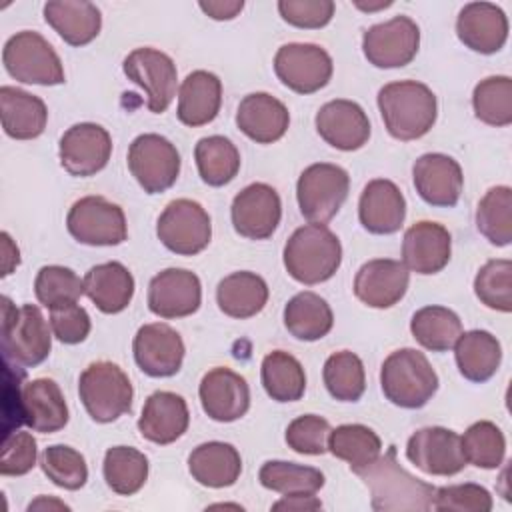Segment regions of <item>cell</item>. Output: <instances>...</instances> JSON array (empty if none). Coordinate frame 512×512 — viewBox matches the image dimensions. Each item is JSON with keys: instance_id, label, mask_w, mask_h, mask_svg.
I'll list each match as a JSON object with an SVG mask.
<instances>
[{"instance_id": "obj_54", "label": "cell", "mask_w": 512, "mask_h": 512, "mask_svg": "<svg viewBox=\"0 0 512 512\" xmlns=\"http://www.w3.org/2000/svg\"><path fill=\"white\" fill-rule=\"evenodd\" d=\"M334 2L332 0H280L278 12L284 22L296 28H322L334 16Z\"/></svg>"}, {"instance_id": "obj_26", "label": "cell", "mask_w": 512, "mask_h": 512, "mask_svg": "<svg viewBox=\"0 0 512 512\" xmlns=\"http://www.w3.org/2000/svg\"><path fill=\"white\" fill-rule=\"evenodd\" d=\"M20 420L40 434H52L68 424V406L60 386L50 378H36L20 390Z\"/></svg>"}, {"instance_id": "obj_8", "label": "cell", "mask_w": 512, "mask_h": 512, "mask_svg": "<svg viewBox=\"0 0 512 512\" xmlns=\"http://www.w3.org/2000/svg\"><path fill=\"white\" fill-rule=\"evenodd\" d=\"M348 172L330 162H316L304 168L296 182V198L302 216L314 224L330 222L348 198Z\"/></svg>"}, {"instance_id": "obj_16", "label": "cell", "mask_w": 512, "mask_h": 512, "mask_svg": "<svg viewBox=\"0 0 512 512\" xmlns=\"http://www.w3.org/2000/svg\"><path fill=\"white\" fill-rule=\"evenodd\" d=\"M112 154V138L106 128L94 122H80L70 126L60 138V164L78 178L94 176L106 168Z\"/></svg>"}, {"instance_id": "obj_47", "label": "cell", "mask_w": 512, "mask_h": 512, "mask_svg": "<svg viewBox=\"0 0 512 512\" xmlns=\"http://www.w3.org/2000/svg\"><path fill=\"white\" fill-rule=\"evenodd\" d=\"M472 106L478 120L490 126L512 124V80L508 76H488L474 86Z\"/></svg>"}, {"instance_id": "obj_41", "label": "cell", "mask_w": 512, "mask_h": 512, "mask_svg": "<svg viewBox=\"0 0 512 512\" xmlns=\"http://www.w3.org/2000/svg\"><path fill=\"white\" fill-rule=\"evenodd\" d=\"M194 158L202 182L208 186H224L232 182L240 170V152L226 136H206L194 146Z\"/></svg>"}, {"instance_id": "obj_40", "label": "cell", "mask_w": 512, "mask_h": 512, "mask_svg": "<svg viewBox=\"0 0 512 512\" xmlns=\"http://www.w3.org/2000/svg\"><path fill=\"white\" fill-rule=\"evenodd\" d=\"M328 450L350 464V470L358 474L368 468L382 452L380 436L364 424H342L330 430Z\"/></svg>"}, {"instance_id": "obj_25", "label": "cell", "mask_w": 512, "mask_h": 512, "mask_svg": "<svg viewBox=\"0 0 512 512\" xmlns=\"http://www.w3.org/2000/svg\"><path fill=\"white\" fill-rule=\"evenodd\" d=\"M456 34L466 48L480 54H494L506 44L508 18L492 2H470L456 18Z\"/></svg>"}, {"instance_id": "obj_27", "label": "cell", "mask_w": 512, "mask_h": 512, "mask_svg": "<svg viewBox=\"0 0 512 512\" xmlns=\"http://www.w3.org/2000/svg\"><path fill=\"white\" fill-rule=\"evenodd\" d=\"M358 218L370 234L398 232L406 218L404 194L392 180H370L360 194Z\"/></svg>"}, {"instance_id": "obj_28", "label": "cell", "mask_w": 512, "mask_h": 512, "mask_svg": "<svg viewBox=\"0 0 512 512\" xmlns=\"http://www.w3.org/2000/svg\"><path fill=\"white\" fill-rule=\"evenodd\" d=\"M190 424V412L186 400L168 390H158L150 394L142 406L138 418L140 434L154 444H172L176 442Z\"/></svg>"}, {"instance_id": "obj_31", "label": "cell", "mask_w": 512, "mask_h": 512, "mask_svg": "<svg viewBox=\"0 0 512 512\" xmlns=\"http://www.w3.org/2000/svg\"><path fill=\"white\" fill-rule=\"evenodd\" d=\"M222 104V82L208 70L190 72L178 90V120L186 126H204L212 122Z\"/></svg>"}, {"instance_id": "obj_12", "label": "cell", "mask_w": 512, "mask_h": 512, "mask_svg": "<svg viewBox=\"0 0 512 512\" xmlns=\"http://www.w3.org/2000/svg\"><path fill=\"white\" fill-rule=\"evenodd\" d=\"M274 72L292 92L314 94L330 82L334 64L322 46L292 42L278 48L274 56Z\"/></svg>"}, {"instance_id": "obj_10", "label": "cell", "mask_w": 512, "mask_h": 512, "mask_svg": "<svg viewBox=\"0 0 512 512\" xmlns=\"http://www.w3.org/2000/svg\"><path fill=\"white\" fill-rule=\"evenodd\" d=\"M128 170L146 194H160L174 186L180 174L176 146L160 134H140L128 148Z\"/></svg>"}, {"instance_id": "obj_48", "label": "cell", "mask_w": 512, "mask_h": 512, "mask_svg": "<svg viewBox=\"0 0 512 512\" xmlns=\"http://www.w3.org/2000/svg\"><path fill=\"white\" fill-rule=\"evenodd\" d=\"M34 294L48 310L74 304L84 294V278L66 266H42L34 280Z\"/></svg>"}, {"instance_id": "obj_13", "label": "cell", "mask_w": 512, "mask_h": 512, "mask_svg": "<svg viewBox=\"0 0 512 512\" xmlns=\"http://www.w3.org/2000/svg\"><path fill=\"white\" fill-rule=\"evenodd\" d=\"M122 70L128 80L146 92V106L150 112L162 114L168 110L178 86L176 64L168 54L148 46L136 48L124 58Z\"/></svg>"}, {"instance_id": "obj_2", "label": "cell", "mask_w": 512, "mask_h": 512, "mask_svg": "<svg viewBox=\"0 0 512 512\" xmlns=\"http://www.w3.org/2000/svg\"><path fill=\"white\" fill-rule=\"evenodd\" d=\"M284 268L300 284L330 280L342 262V244L326 224H304L284 246Z\"/></svg>"}, {"instance_id": "obj_22", "label": "cell", "mask_w": 512, "mask_h": 512, "mask_svg": "<svg viewBox=\"0 0 512 512\" xmlns=\"http://www.w3.org/2000/svg\"><path fill=\"white\" fill-rule=\"evenodd\" d=\"M410 282V272L400 260L376 258L360 266L354 278L356 298L370 308H390L398 304Z\"/></svg>"}, {"instance_id": "obj_24", "label": "cell", "mask_w": 512, "mask_h": 512, "mask_svg": "<svg viewBox=\"0 0 512 512\" xmlns=\"http://www.w3.org/2000/svg\"><path fill=\"white\" fill-rule=\"evenodd\" d=\"M450 252L452 236L438 222L420 220L404 232L402 264L408 268V272L424 276L436 274L448 264Z\"/></svg>"}, {"instance_id": "obj_29", "label": "cell", "mask_w": 512, "mask_h": 512, "mask_svg": "<svg viewBox=\"0 0 512 512\" xmlns=\"http://www.w3.org/2000/svg\"><path fill=\"white\" fill-rule=\"evenodd\" d=\"M290 124L284 102L266 94L252 92L244 96L236 110V126L256 144H272L280 140Z\"/></svg>"}, {"instance_id": "obj_36", "label": "cell", "mask_w": 512, "mask_h": 512, "mask_svg": "<svg viewBox=\"0 0 512 512\" xmlns=\"http://www.w3.org/2000/svg\"><path fill=\"white\" fill-rule=\"evenodd\" d=\"M218 308L230 318H252L268 302V286L262 276L240 270L220 280L216 288Z\"/></svg>"}, {"instance_id": "obj_32", "label": "cell", "mask_w": 512, "mask_h": 512, "mask_svg": "<svg viewBox=\"0 0 512 512\" xmlns=\"http://www.w3.org/2000/svg\"><path fill=\"white\" fill-rule=\"evenodd\" d=\"M0 118L6 136L14 140L38 138L48 122V108L42 98L16 86L0 88Z\"/></svg>"}, {"instance_id": "obj_14", "label": "cell", "mask_w": 512, "mask_h": 512, "mask_svg": "<svg viewBox=\"0 0 512 512\" xmlns=\"http://www.w3.org/2000/svg\"><path fill=\"white\" fill-rule=\"evenodd\" d=\"M420 48V28L410 16H394L364 30L362 52L376 68H402Z\"/></svg>"}, {"instance_id": "obj_55", "label": "cell", "mask_w": 512, "mask_h": 512, "mask_svg": "<svg viewBox=\"0 0 512 512\" xmlns=\"http://www.w3.org/2000/svg\"><path fill=\"white\" fill-rule=\"evenodd\" d=\"M48 322H50L52 334L64 344L84 342L92 328L88 312L78 302L50 310Z\"/></svg>"}, {"instance_id": "obj_33", "label": "cell", "mask_w": 512, "mask_h": 512, "mask_svg": "<svg viewBox=\"0 0 512 512\" xmlns=\"http://www.w3.org/2000/svg\"><path fill=\"white\" fill-rule=\"evenodd\" d=\"M84 294L104 314H118L128 308L134 296V278L120 262L92 266L84 276Z\"/></svg>"}, {"instance_id": "obj_23", "label": "cell", "mask_w": 512, "mask_h": 512, "mask_svg": "<svg viewBox=\"0 0 512 512\" xmlns=\"http://www.w3.org/2000/svg\"><path fill=\"white\" fill-rule=\"evenodd\" d=\"M316 130L332 148L352 152L368 142L370 120L360 104L338 98L320 106L316 112Z\"/></svg>"}, {"instance_id": "obj_59", "label": "cell", "mask_w": 512, "mask_h": 512, "mask_svg": "<svg viewBox=\"0 0 512 512\" xmlns=\"http://www.w3.org/2000/svg\"><path fill=\"white\" fill-rule=\"evenodd\" d=\"M32 510H70L68 504H64L58 498H48V496H38L28 504V512Z\"/></svg>"}, {"instance_id": "obj_52", "label": "cell", "mask_w": 512, "mask_h": 512, "mask_svg": "<svg viewBox=\"0 0 512 512\" xmlns=\"http://www.w3.org/2000/svg\"><path fill=\"white\" fill-rule=\"evenodd\" d=\"M434 510H454V512H490L492 496L480 484H452L434 490L432 498Z\"/></svg>"}, {"instance_id": "obj_19", "label": "cell", "mask_w": 512, "mask_h": 512, "mask_svg": "<svg viewBox=\"0 0 512 512\" xmlns=\"http://www.w3.org/2000/svg\"><path fill=\"white\" fill-rule=\"evenodd\" d=\"M202 302L200 278L186 268H166L148 284V308L160 318H184Z\"/></svg>"}, {"instance_id": "obj_44", "label": "cell", "mask_w": 512, "mask_h": 512, "mask_svg": "<svg viewBox=\"0 0 512 512\" xmlns=\"http://www.w3.org/2000/svg\"><path fill=\"white\" fill-rule=\"evenodd\" d=\"M478 232L494 246L512 242V190L510 186H494L476 208Z\"/></svg>"}, {"instance_id": "obj_30", "label": "cell", "mask_w": 512, "mask_h": 512, "mask_svg": "<svg viewBox=\"0 0 512 512\" xmlns=\"http://www.w3.org/2000/svg\"><path fill=\"white\" fill-rule=\"evenodd\" d=\"M44 20L70 46L90 44L102 28V14L86 0H50L44 4Z\"/></svg>"}, {"instance_id": "obj_57", "label": "cell", "mask_w": 512, "mask_h": 512, "mask_svg": "<svg viewBox=\"0 0 512 512\" xmlns=\"http://www.w3.org/2000/svg\"><path fill=\"white\" fill-rule=\"evenodd\" d=\"M320 508H322V502L314 494H286L272 504V510H286V512H312Z\"/></svg>"}, {"instance_id": "obj_21", "label": "cell", "mask_w": 512, "mask_h": 512, "mask_svg": "<svg viewBox=\"0 0 512 512\" xmlns=\"http://www.w3.org/2000/svg\"><path fill=\"white\" fill-rule=\"evenodd\" d=\"M202 410L216 422H234L250 408V388L246 380L230 368L208 370L198 388Z\"/></svg>"}, {"instance_id": "obj_60", "label": "cell", "mask_w": 512, "mask_h": 512, "mask_svg": "<svg viewBox=\"0 0 512 512\" xmlns=\"http://www.w3.org/2000/svg\"><path fill=\"white\" fill-rule=\"evenodd\" d=\"M354 6L356 8H360V10H364V12H376V10H384V8H390L392 6V2L390 0H380V2H374V4H366V2H354Z\"/></svg>"}, {"instance_id": "obj_7", "label": "cell", "mask_w": 512, "mask_h": 512, "mask_svg": "<svg viewBox=\"0 0 512 512\" xmlns=\"http://www.w3.org/2000/svg\"><path fill=\"white\" fill-rule=\"evenodd\" d=\"M6 72L24 84L56 86L64 82V68L52 44L38 32L22 30L10 36L2 50Z\"/></svg>"}, {"instance_id": "obj_50", "label": "cell", "mask_w": 512, "mask_h": 512, "mask_svg": "<svg viewBox=\"0 0 512 512\" xmlns=\"http://www.w3.org/2000/svg\"><path fill=\"white\" fill-rule=\"evenodd\" d=\"M478 300L498 312L512 310V262L506 258L488 260L474 278Z\"/></svg>"}, {"instance_id": "obj_5", "label": "cell", "mask_w": 512, "mask_h": 512, "mask_svg": "<svg viewBox=\"0 0 512 512\" xmlns=\"http://www.w3.org/2000/svg\"><path fill=\"white\" fill-rule=\"evenodd\" d=\"M36 304L16 308L2 296V352L6 362L32 368L42 364L52 348V328Z\"/></svg>"}, {"instance_id": "obj_4", "label": "cell", "mask_w": 512, "mask_h": 512, "mask_svg": "<svg viewBox=\"0 0 512 512\" xmlns=\"http://www.w3.org/2000/svg\"><path fill=\"white\" fill-rule=\"evenodd\" d=\"M358 476L372 492L374 510H430L434 486L410 476L394 460V450L378 456Z\"/></svg>"}, {"instance_id": "obj_6", "label": "cell", "mask_w": 512, "mask_h": 512, "mask_svg": "<svg viewBox=\"0 0 512 512\" xmlns=\"http://www.w3.org/2000/svg\"><path fill=\"white\" fill-rule=\"evenodd\" d=\"M78 394L90 418L108 424L130 412L134 390L118 364L98 360L80 374Z\"/></svg>"}, {"instance_id": "obj_38", "label": "cell", "mask_w": 512, "mask_h": 512, "mask_svg": "<svg viewBox=\"0 0 512 512\" xmlns=\"http://www.w3.org/2000/svg\"><path fill=\"white\" fill-rule=\"evenodd\" d=\"M414 340L430 352H446L454 348L462 334L458 314L446 306H424L414 312L410 320Z\"/></svg>"}, {"instance_id": "obj_37", "label": "cell", "mask_w": 512, "mask_h": 512, "mask_svg": "<svg viewBox=\"0 0 512 512\" xmlns=\"http://www.w3.org/2000/svg\"><path fill=\"white\" fill-rule=\"evenodd\" d=\"M334 324V314L328 302L314 292H300L284 306L286 330L304 342L324 338Z\"/></svg>"}, {"instance_id": "obj_53", "label": "cell", "mask_w": 512, "mask_h": 512, "mask_svg": "<svg viewBox=\"0 0 512 512\" xmlns=\"http://www.w3.org/2000/svg\"><path fill=\"white\" fill-rule=\"evenodd\" d=\"M38 448L30 432H12L4 436L0 474L2 476H24L36 466Z\"/></svg>"}, {"instance_id": "obj_43", "label": "cell", "mask_w": 512, "mask_h": 512, "mask_svg": "<svg viewBox=\"0 0 512 512\" xmlns=\"http://www.w3.org/2000/svg\"><path fill=\"white\" fill-rule=\"evenodd\" d=\"M264 488L286 494H316L324 486V474L314 466H304L286 460H268L258 472Z\"/></svg>"}, {"instance_id": "obj_34", "label": "cell", "mask_w": 512, "mask_h": 512, "mask_svg": "<svg viewBox=\"0 0 512 512\" xmlns=\"http://www.w3.org/2000/svg\"><path fill=\"white\" fill-rule=\"evenodd\" d=\"M192 478L208 488H228L236 484L242 472V458L228 442H204L188 456Z\"/></svg>"}, {"instance_id": "obj_18", "label": "cell", "mask_w": 512, "mask_h": 512, "mask_svg": "<svg viewBox=\"0 0 512 512\" xmlns=\"http://www.w3.org/2000/svg\"><path fill=\"white\" fill-rule=\"evenodd\" d=\"M132 352L138 368L152 378L174 376L182 368L184 340L164 322H152L138 328Z\"/></svg>"}, {"instance_id": "obj_9", "label": "cell", "mask_w": 512, "mask_h": 512, "mask_svg": "<svg viewBox=\"0 0 512 512\" xmlns=\"http://www.w3.org/2000/svg\"><path fill=\"white\" fill-rule=\"evenodd\" d=\"M70 236L86 246H118L128 236L124 210L104 196H84L66 216Z\"/></svg>"}, {"instance_id": "obj_3", "label": "cell", "mask_w": 512, "mask_h": 512, "mask_svg": "<svg viewBox=\"0 0 512 512\" xmlns=\"http://www.w3.org/2000/svg\"><path fill=\"white\" fill-rule=\"evenodd\" d=\"M380 386L394 406L416 410L436 394L438 374L420 350L402 348L382 362Z\"/></svg>"}, {"instance_id": "obj_35", "label": "cell", "mask_w": 512, "mask_h": 512, "mask_svg": "<svg viewBox=\"0 0 512 512\" xmlns=\"http://www.w3.org/2000/svg\"><path fill=\"white\" fill-rule=\"evenodd\" d=\"M454 358L460 374L480 384L496 374L502 362V346L488 330H470L462 332L456 340Z\"/></svg>"}, {"instance_id": "obj_49", "label": "cell", "mask_w": 512, "mask_h": 512, "mask_svg": "<svg viewBox=\"0 0 512 512\" xmlns=\"http://www.w3.org/2000/svg\"><path fill=\"white\" fill-rule=\"evenodd\" d=\"M40 466L48 480L64 490H80L88 480V466L84 456L66 444H52L44 448Z\"/></svg>"}, {"instance_id": "obj_20", "label": "cell", "mask_w": 512, "mask_h": 512, "mask_svg": "<svg viewBox=\"0 0 512 512\" xmlns=\"http://www.w3.org/2000/svg\"><path fill=\"white\" fill-rule=\"evenodd\" d=\"M412 180L418 196L438 208L456 206L464 186L460 164L440 152L422 154L412 166Z\"/></svg>"}, {"instance_id": "obj_46", "label": "cell", "mask_w": 512, "mask_h": 512, "mask_svg": "<svg viewBox=\"0 0 512 512\" xmlns=\"http://www.w3.org/2000/svg\"><path fill=\"white\" fill-rule=\"evenodd\" d=\"M460 446H462L466 464H472L484 470L498 468L506 454L504 434L490 420H480L470 424L464 436H460Z\"/></svg>"}, {"instance_id": "obj_51", "label": "cell", "mask_w": 512, "mask_h": 512, "mask_svg": "<svg viewBox=\"0 0 512 512\" xmlns=\"http://www.w3.org/2000/svg\"><path fill=\"white\" fill-rule=\"evenodd\" d=\"M328 434L330 424L326 418L316 414H302L288 424L286 444L298 454L318 456L328 450Z\"/></svg>"}, {"instance_id": "obj_58", "label": "cell", "mask_w": 512, "mask_h": 512, "mask_svg": "<svg viewBox=\"0 0 512 512\" xmlns=\"http://www.w3.org/2000/svg\"><path fill=\"white\" fill-rule=\"evenodd\" d=\"M0 238H2V276H8L20 264V250L12 242L8 232H2Z\"/></svg>"}, {"instance_id": "obj_39", "label": "cell", "mask_w": 512, "mask_h": 512, "mask_svg": "<svg viewBox=\"0 0 512 512\" xmlns=\"http://www.w3.org/2000/svg\"><path fill=\"white\" fill-rule=\"evenodd\" d=\"M260 376L266 394L276 402H296L304 396V368L298 358L284 350H272L264 356Z\"/></svg>"}, {"instance_id": "obj_15", "label": "cell", "mask_w": 512, "mask_h": 512, "mask_svg": "<svg viewBox=\"0 0 512 512\" xmlns=\"http://www.w3.org/2000/svg\"><path fill=\"white\" fill-rule=\"evenodd\" d=\"M406 458L430 476H454L466 466L460 436L442 426L416 430L406 442Z\"/></svg>"}, {"instance_id": "obj_56", "label": "cell", "mask_w": 512, "mask_h": 512, "mask_svg": "<svg viewBox=\"0 0 512 512\" xmlns=\"http://www.w3.org/2000/svg\"><path fill=\"white\" fill-rule=\"evenodd\" d=\"M198 6L212 20H232L242 12L244 2L242 0H208V2L202 0L198 2Z\"/></svg>"}, {"instance_id": "obj_42", "label": "cell", "mask_w": 512, "mask_h": 512, "mask_svg": "<svg viewBox=\"0 0 512 512\" xmlns=\"http://www.w3.org/2000/svg\"><path fill=\"white\" fill-rule=\"evenodd\" d=\"M108 488L120 496L136 494L148 478V458L132 446H112L102 464Z\"/></svg>"}, {"instance_id": "obj_1", "label": "cell", "mask_w": 512, "mask_h": 512, "mask_svg": "<svg viewBox=\"0 0 512 512\" xmlns=\"http://www.w3.org/2000/svg\"><path fill=\"white\" fill-rule=\"evenodd\" d=\"M378 108L388 134L396 140H418L436 122V94L422 82H390L378 92Z\"/></svg>"}, {"instance_id": "obj_11", "label": "cell", "mask_w": 512, "mask_h": 512, "mask_svg": "<svg viewBox=\"0 0 512 512\" xmlns=\"http://www.w3.org/2000/svg\"><path fill=\"white\" fill-rule=\"evenodd\" d=\"M156 234L170 252L178 256H194L210 244V216L198 202L178 198L168 202L158 216Z\"/></svg>"}, {"instance_id": "obj_17", "label": "cell", "mask_w": 512, "mask_h": 512, "mask_svg": "<svg viewBox=\"0 0 512 512\" xmlns=\"http://www.w3.org/2000/svg\"><path fill=\"white\" fill-rule=\"evenodd\" d=\"M234 230L248 240L270 238L282 218V202L278 192L264 182L242 188L230 208Z\"/></svg>"}, {"instance_id": "obj_45", "label": "cell", "mask_w": 512, "mask_h": 512, "mask_svg": "<svg viewBox=\"0 0 512 512\" xmlns=\"http://www.w3.org/2000/svg\"><path fill=\"white\" fill-rule=\"evenodd\" d=\"M322 378L330 396L340 402H356L366 390L364 364L350 350L330 354L324 362Z\"/></svg>"}]
</instances>
